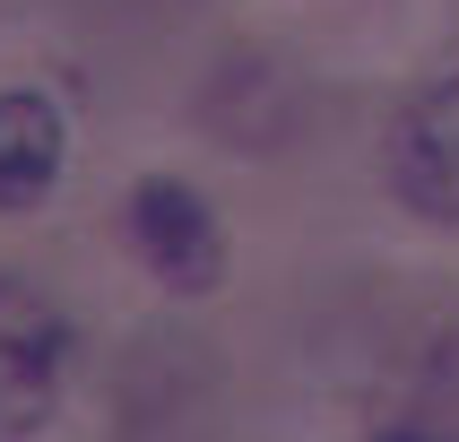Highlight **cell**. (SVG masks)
<instances>
[{"instance_id":"obj_2","label":"cell","mask_w":459,"mask_h":442,"mask_svg":"<svg viewBox=\"0 0 459 442\" xmlns=\"http://www.w3.org/2000/svg\"><path fill=\"white\" fill-rule=\"evenodd\" d=\"M130 243H139V260H148L165 286H182V295L217 286V269H226V234H217L208 200L191 182H174V174H148L130 191Z\"/></svg>"},{"instance_id":"obj_1","label":"cell","mask_w":459,"mask_h":442,"mask_svg":"<svg viewBox=\"0 0 459 442\" xmlns=\"http://www.w3.org/2000/svg\"><path fill=\"white\" fill-rule=\"evenodd\" d=\"M70 382V312L35 278H0V442L44 434Z\"/></svg>"},{"instance_id":"obj_5","label":"cell","mask_w":459,"mask_h":442,"mask_svg":"<svg viewBox=\"0 0 459 442\" xmlns=\"http://www.w3.org/2000/svg\"><path fill=\"white\" fill-rule=\"evenodd\" d=\"M416 434L459 442V330H442V347L416 373Z\"/></svg>"},{"instance_id":"obj_4","label":"cell","mask_w":459,"mask_h":442,"mask_svg":"<svg viewBox=\"0 0 459 442\" xmlns=\"http://www.w3.org/2000/svg\"><path fill=\"white\" fill-rule=\"evenodd\" d=\"M61 165H70V122H61V104L35 96V87H9V96H0V208L52 200Z\"/></svg>"},{"instance_id":"obj_6","label":"cell","mask_w":459,"mask_h":442,"mask_svg":"<svg viewBox=\"0 0 459 442\" xmlns=\"http://www.w3.org/2000/svg\"><path fill=\"white\" fill-rule=\"evenodd\" d=\"M382 442H442V434H416V425H399V434H382Z\"/></svg>"},{"instance_id":"obj_3","label":"cell","mask_w":459,"mask_h":442,"mask_svg":"<svg viewBox=\"0 0 459 442\" xmlns=\"http://www.w3.org/2000/svg\"><path fill=\"white\" fill-rule=\"evenodd\" d=\"M390 191L434 217V226H459V78L425 87V96L390 122Z\"/></svg>"}]
</instances>
